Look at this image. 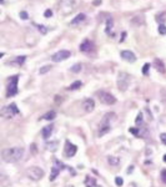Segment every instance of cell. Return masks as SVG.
I'll list each match as a JSON object with an SVG mask.
<instances>
[{
	"label": "cell",
	"instance_id": "obj_41",
	"mask_svg": "<svg viewBox=\"0 0 166 187\" xmlns=\"http://www.w3.org/2000/svg\"><path fill=\"white\" fill-rule=\"evenodd\" d=\"M65 187H74L73 185H67V186H65Z\"/></svg>",
	"mask_w": 166,
	"mask_h": 187
},
{
	"label": "cell",
	"instance_id": "obj_32",
	"mask_svg": "<svg viewBox=\"0 0 166 187\" xmlns=\"http://www.w3.org/2000/svg\"><path fill=\"white\" fill-rule=\"evenodd\" d=\"M30 150H31V154H33V155L38 154V149H36V145H35V143H31V146H30Z\"/></svg>",
	"mask_w": 166,
	"mask_h": 187
},
{
	"label": "cell",
	"instance_id": "obj_37",
	"mask_svg": "<svg viewBox=\"0 0 166 187\" xmlns=\"http://www.w3.org/2000/svg\"><path fill=\"white\" fill-rule=\"evenodd\" d=\"M20 18H21V19H27V13H25V11H21V13H20Z\"/></svg>",
	"mask_w": 166,
	"mask_h": 187
},
{
	"label": "cell",
	"instance_id": "obj_27",
	"mask_svg": "<svg viewBox=\"0 0 166 187\" xmlns=\"http://www.w3.org/2000/svg\"><path fill=\"white\" fill-rule=\"evenodd\" d=\"M50 69H51V66L50 65H45V66H43V67H41L40 69V74L41 75H43V74H45V72H47V71H50Z\"/></svg>",
	"mask_w": 166,
	"mask_h": 187
},
{
	"label": "cell",
	"instance_id": "obj_10",
	"mask_svg": "<svg viewBox=\"0 0 166 187\" xmlns=\"http://www.w3.org/2000/svg\"><path fill=\"white\" fill-rule=\"evenodd\" d=\"M70 51L69 50H60V51H58V52H55L53 56H51V60L54 61V62H61V61H64V60H66V59H69L70 58Z\"/></svg>",
	"mask_w": 166,
	"mask_h": 187
},
{
	"label": "cell",
	"instance_id": "obj_18",
	"mask_svg": "<svg viewBox=\"0 0 166 187\" xmlns=\"http://www.w3.org/2000/svg\"><path fill=\"white\" fill-rule=\"evenodd\" d=\"M85 185H86V187H96V186H98V185H96V180L94 177H90V176H86Z\"/></svg>",
	"mask_w": 166,
	"mask_h": 187
},
{
	"label": "cell",
	"instance_id": "obj_21",
	"mask_svg": "<svg viewBox=\"0 0 166 187\" xmlns=\"http://www.w3.org/2000/svg\"><path fill=\"white\" fill-rule=\"evenodd\" d=\"M55 117H56V112H55V111H49V112H46V114L43 116V119H44V120L51 121V120L55 119Z\"/></svg>",
	"mask_w": 166,
	"mask_h": 187
},
{
	"label": "cell",
	"instance_id": "obj_1",
	"mask_svg": "<svg viewBox=\"0 0 166 187\" xmlns=\"http://www.w3.org/2000/svg\"><path fill=\"white\" fill-rule=\"evenodd\" d=\"M24 149L23 147H10L1 151V158L5 162L15 163L19 162L24 156Z\"/></svg>",
	"mask_w": 166,
	"mask_h": 187
},
{
	"label": "cell",
	"instance_id": "obj_4",
	"mask_svg": "<svg viewBox=\"0 0 166 187\" xmlns=\"http://www.w3.org/2000/svg\"><path fill=\"white\" fill-rule=\"evenodd\" d=\"M18 114H19V109L16 106V103L14 102L0 110V117H3V119H13Z\"/></svg>",
	"mask_w": 166,
	"mask_h": 187
},
{
	"label": "cell",
	"instance_id": "obj_19",
	"mask_svg": "<svg viewBox=\"0 0 166 187\" xmlns=\"http://www.w3.org/2000/svg\"><path fill=\"white\" fill-rule=\"evenodd\" d=\"M85 18H86V15H85V14L80 13L79 15H76V18L71 20V24H73V25H75V24H79V23H81V21H84V20H85Z\"/></svg>",
	"mask_w": 166,
	"mask_h": 187
},
{
	"label": "cell",
	"instance_id": "obj_40",
	"mask_svg": "<svg viewBox=\"0 0 166 187\" xmlns=\"http://www.w3.org/2000/svg\"><path fill=\"white\" fill-rule=\"evenodd\" d=\"M164 162H166V155L164 156Z\"/></svg>",
	"mask_w": 166,
	"mask_h": 187
},
{
	"label": "cell",
	"instance_id": "obj_6",
	"mask_svg": "<svg viewBox=\"0 0 166 187\" xmlns=\"http://www.w3.org/2000/svg\"><path fill=\"white\" fill-rule=\"evenodd\" d=\"M26 175L29 178L34 180V181H39V180L44 177V171L40 167H38V166H31V167L26 170Z\"/></svg>",
	"mask_w": 166,
	"mask_h": 187
},
{
	"label": "cell",
	"instance_id": "obj_12",
	"mask_svg": "<svg viewBox=\"0 0 166 187\" xmlns=\"http://www.w3.org/2000/svg\"><path fill=\"white\" fill-rule=\"evenodd\" d=\"M78 152V146L76 145H73L70 141L65 142V149H64V155L66 157H73L75 154Z\"/></svg>",
	"mask_w": 166,
	"mask_h": 187
},
{
	"label": "cell",
	"instance_id": "obj_30",
	"mask_svg": "<svg viewBox=\"0 0 166 187\" xmlns=\"http://www.w3.org/2000/svg\"><path fill=\"white\" fill-rule=\"evenodd\" d=\"M149 69H150V64H145L142 66V74L144 75H147L149 74Z\"/></svg>",
	"mask_w": 166,
	"mask_h": 187
},
{
	"label": "cell",
	"instance_id": "obj_2",
	"mask_svg": "<svg viewBox=\"0 0 166 187\" xmlns=\"http://www.w3.org/2000/svg\"><path fill=\"white\" fill-rule=\"evenodd\" d=\"M113 116H115L114 112H109L102 117V120L100 121L99 126H98V136L99 137H102L104 135H106L110 131V127H111L110 126V120H111Z\"/></svg>",
	"mask_w": 166,
	"mask_h": 187
},
{
	"label": "cell",
	"instance_id": "obj_13",
	"mask_svg": "<svg viewBox=\"0 0 166 187\" xmlns=\"http://www.w3.org/2000/svg\"><path fill=\"white\" fill-rule=\"evenodd\" d=\"M121 58L124 60H126L129 62H135L136 61V56H135V54L133 51H130V50H124L121 51Z\"/></svg>",
	"mask_w": 166,
	"mask_h": 187
},
{
	"label": "cell",
	"instance_id": "obj_28",
	"mask_svg": "<svg viewBox=\"0 0 166 187\" xmlns=\"http://www.w3.org/2000/svg\"><path fill=\"white\" fill-rule=\"evenodd\" d=\"M36 27L39 29V31H40L41 34H44V35H45V34L47 33V29H46V27H45L44 25H40V24H38V25H36Z\"/></svg>",
	"mask_w": 166,
	"mask_h": 187
},
{
	"label": "cell",
	"instance_id": "obj_33",
	"mask_svg": "<svg viewBox=\"0 0 166 187\" xmlns=\"http://www.w3.org/2000/svg\"><path fill=\"white\" fill-rule=\"evenodd\" d=\"M115 183H116L117 186H119V187H120V186H122V183H124L122 178H121V177H116V178H115Z\"/></svg>",
	"mask_w": 166,
	"mask_h": 187
},
{
	"label": "cell",
	"instance_id": "obj_25",
	"mask_svg": "<svg viewBox=\"0 0 166 187\" xmlns=\"http://www.w3.org/2000/svg\"><path fill=\"white\" fill-rule=\"evenodd\" d=\"M70 71L71 72H80L81 71V64H75L70 67Z\"/></svg>",
	"mask_w": 166,
	"mask_h": 187
},
{
	"label": "cell",
	"instance_id": "obj_24",
	"mask_svg": "<svg viewBox=\"0 0 166 187\" xmlns=\"http://www.w3.org/2000/svg\"><path fill=\"white\" fill-rule=\"evenodd\" d=\"M25 60H26V56H18V58H15V60H14L13 62H14V64H16V65L21 66Z\"/></svg>",
	"mask_w": 166,
	"mask_h": 187
},
{
	"label": "cell",
	"instance_id": "obj_34",
	"mask_svg": "<svg viewBox=\"0 0 166 187\" xmlns=\"http://www.w3.org/2000/svg\"><path fill=\"white\" fill-rule=\"evenodd\" d=\"M161 181L164 183H166V170H162L161 171Z\"/></svg>",
	"mask_w": 166,
	"mask_h": 187
},
{
	"label": "cell",
	"instance_id": "obj_17",
	"mask_svg": "<svg viewBox=\"0 0 166 187\" xmlns=\"http://www.w3.org/2000/svg\"><path fill=\"white\" fill-rule=\"evenodd\" d=\"M53 129H54L53 125H49V126H46V127H44V129H43V137L45 138V140H47V138H49V137L51 136Z\"/></svg>",
	"mask_w": 166,
	"mask_h": 187
},
{
	"label": "cell",
	"instance_id": "obj_20",
	"mask_svg": "<svg viewBox=\"0 0 166 187\" xmlns=\"http://www.w3.org/2000/svg\"><path fill=\"white\" fill-rule=\"evenodd\" d=\"M46 149L50 152H55L58 150V141H53V142H47L46 143Z\"/></svg>",
	"mask_w": 166,
	"mask_h": 187
},
{
	"label": "cell",
	"instance_id": "obj_5",
	"mask_svg": "<svg viewBox=\"0 0 166 187\" xmlns=\"http://www.w3.org/2000/svg\"><path fill=\"white\" fill-rule=\"evenodd\" d=\"M79 4V0H61L60 4V10L63 14H70L74 11V9L76 8V5Z\"/></svg>",
	"mask_w": 166,
	"mask_h": 187
},
{
	"label": "cell",
	"instance_id": "obj_26",
	"mask_svg": "<svg viewBox=\"0 0 166 187\" xmlns=\"http://www.w3.org/2000/svg\"><path fill=\"white\" fill-rule=\"evenodd\" d=\"M81 86V81H75L74 84H71L70 86H69V90H76Z\"/></svg>",
	"mask_w": 166,
	"mask_h": 187
},
{
	"label": "cell",
	"instance_id": "obj_35",
	"mask_svg": "<svg viewBox=\"0 0 166 187\" xmlns=\"http://www.w3.org/2000/svg\"><path fill=\"white\" fill-rule=\"evenodd\" d=\"M160 140H161V142L164 145H166V134H161L160 135Z\"/></svg>",
	"mask_w": 166,
	"mask_h": 187
},
{
	"label": "cell",
	"instance_id": "obj_23",
	"mask_svg": "<svg viewBox=\"0 0 166 187\" xmlns=\"http://www.w3.org/2000/svg\"><path fill=\"white\" fill-rule=\"evenodd\" d=\"M113 25H114L113 19L109 18V19H107V23H106V29H105L106 34H110V31H111V29H113Z\"/></svg>",
	"mask_w": 166,
	"mask_h": 187
},
{
	"label": "cell",
	"instance_id": "obj_38",
	"mask_svg": "<svg viewBox=\"0 0 166 187\" xmlns=\"http://www.w3.org/2000/svg\"><path fill=\"white\" fill-rule=\"evenodd\" d=\"M44 15H45L46 18H50V16L53 15V13H51V10H46V11L44 13Z\"/></svg>",
	"mask_w": 166,
	"mask_h": 187
},
{
	"label": "cell",
	"instance_id": "obj_31",
	"mask_svg": "<svg viewBox=\"0 0 166 187\" xmlns=\"http://www.w3.org/2000/svg\"><path fill=\"white\" fill-rule=\"evenodd\" d=\"M141 122H142V112H140L139 115H137L136 120H135V123H136V125H140Z\"/></svg>",
	"mask_w": 166,
	"mask_h": 187
},
{
	"label": "cell",
	"instance_id": "obj_29",
	"mask_svg": "<svg viewBox=\"0 0 166 187\" xmlns=\"http://www.w3.org/2000/svg\"><path fill=\"white\" fill-rule=\"evenodd\" d=\"M159 33H160L161 35H166V26L161 24L160 26H159Z\"/></svg>",
	"mask_w": 166,
	"mask_h": 187
},
{
	"label": "cell",
	"instance_id": "obj_36",
	"mask_svg": "<svg viewBox=\"0 0 166 187\" xmlns=\"http://www.w3.org/2000/svg\"><path fill=\"white\" fill-rule=\"evenodd\" d=\"M130 132L131 134H134V135H136V136H140V134H139V130H135V129H130Z\"/></svg>",
	"mask_w": 166,
	"mask_h": 187
},
{
	"label": "cell",
	"instance_id": "obj_16",
	"mask_svg": "<svg viewBox=\"0 0 166 187\" xmlns=\"http://www.w3.org/2000/svg\"><path fill=\"white\" fill-rule=\"evenodd\" d=\"M10 185H11V182H10L9 177L6 176V175H1V174H0V186H1V187H9Z\"/></svg>",
	"mask_w": 166,
	"mask_h": 187
},
{
	"label": "cell",
	"instance_id": "obj_11",
	"mask_svg": "<svg viewBox=\"0 0 166 187\" xmlns=\"http://www.w3.org/2000/svg\"><path fill=\"white\" fill-rule=\"evenodd\" d=\"M95 49V45L91 40H89V39H85L82 43L80 44V51L81 52H86V54H90L91 51H94Z\"/></svg>",
	"mask_w": 166,
	"mask_h": 187
},
{
	"label": "cell",
	"instance_id": "obj_7",
	"mask_svg": "<svg viewBox=\"0 0 166 187\" xmlns=\"http://www.w3.org/2000/svg\"><path fill=\"white\" fill-rule=\"evenodd\" d=\"M130 81H131V78H130L129 74L120 72L119 78H117V87H119L121 91H125V90L129 87V85H130Z\"/></svg>",
	"mask_w": 166,
	"mask_h": 187
},
{
	"label": "cell",
	"instance_id": "obj_15",
	"mask_svg": "<svg viewBox=\"0 0 166 187\" xmlns=\"http://www.w3.org/2000/svg\"><path fill=\"white\" fill-rule=\"evenodd\" d=\"M82 107H84V110H85L86 112H91L93 110H94V107H95V102H94V100H91V99L85 100L84 103H82Z\"/></svg>",
	"mask_w": 166,
	"mask_h": 187
},
{
	"label": "cell",
	"instance_id": "obj_8",
	"mask_svg": "<svg viewBox=\"0 0 166 187\" xmlns=\"http://www.w3.org/2000/svg\"><path fill=\"white\" fill-rule=\"evenodd\" d=\"M67 166L63 165L59 160H54V166L51 167V174H50V181H55V178H56L60 174V171L63 169H66Z\"/></svg>",
	"mask_w": 166,
	"mask_h": 187
},
{
	"label": "cell",
	"instance_id": "obj_43",
	"mask_svg": "<svg viewBox=\"0 0 166 187\" xmlns=\"http://www.w3.org/2000/svg\"><path fill=\"white\" fill-rule=\"evenodd\" d=\"M96 187H101V186H99V185H98V186H96Z\"/></svg>",
	"mask_w": 166,
	"mask_h": 187
},
{
	"label": "cell",
	"instance_id": "obj_9",
	"mask_svg": "<svg viewBox=\"0 0 166 187\" xmlns=\"http://www.w3.org/2000/svg\"><path fill=\"white\" fill-rule=\"evenodd\" d=\"M98 96H99V100H100L102 103H105V105H114V103L116 102V99L114 98L111 94H109V92L99 91V92H98Z\"/></svg>",
	"mask_w": 166,
	"mask_h": 187
},
{
	"label": "cell",
	"instance_id": "obj_39",
	"mask_svg": "<svg viewBox=\"0 0 166 187\" xmlns=\"http://www.w3.org/2000/svg\"><path fill=\"white\" fill-rule=\"evenodd\" d=\"M4 56V52H0V58H3Z\"/></svg>",
	"mask_w": 166,
	"mask_h": 187
},
{
	"label": "cell",
	"instance_id": "obj_14",
	"mask_svg": "<svg viewBox=\"0 0 166 187\" xmlns=\"http://www.w3.org/2000/svg\"><path fill=\"white\" fill-rule=\"evenodd\" d=\"M154 66H155L156 70H157L159 72H161V74H164V72L166 71L165 64L162 62V60H161V59H155V60H154Z\"/></svg>",
	"mask_w": 166,
	"mask_h": 187
},
{
	"label": "cell",
	"instance_id": "obj_22",
	"mask_svg": "<svg viewBox=\"0 0 166 187\" xmlns=\"http://www.w3.org/2000/svg\"><path fill=\"white\" fill-rule=\"evenodd\" d=\"M107 161H109V163L111 165V166H117L120 163V160L117 157H114V156H109L107 157Z\"/></svg>",
	"mask_w": 166,
	"mask_h": 187
},
{
	"label": "cell",
	"instance_id": "obj_3",
	"mask_svg": "<svg viewBox=\"0 0 166 187\" xmlns=\"http://www.w3.org/2000/svg\"><path fill=\"white\" fill-rule=\"evenodd\" d=\"M18 82H19V76H11L8 79L6 82V98H11V96L16 95L18 92Z\"/></svg>",
	"mask_w": 166,
	"mask_h": 187
},
{
	"label": "cell",
	"instance_id": "obj_42",
	"mask_svg": "<svg viewBox=\"0 0 166 187\" xmlns=\"http://www.w3.org/2000/svg\"><path fill=\"white\" fill-rule=\"evenodd\" d=\"M1 3H4V0H0V4H1Z\"/></svg>",
	"mask_w": 166,
	"mask_h": 187
}]
</instances>
